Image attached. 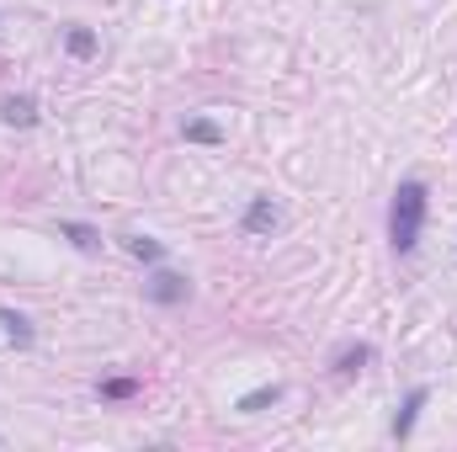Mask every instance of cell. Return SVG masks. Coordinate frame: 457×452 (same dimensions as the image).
Listing matches in <instances>:
<instances>
[{
  "label": "cell",
  "mask_w": 457,
  "mask_h": 452,
  "mask_svg": "<svg viewBox=\"0 0 457 452\" xmlns=\"http://www.w3.org/2000/svg\"><path fill=\"white\" fill-rule=\"evenodd\" d=\"M277 229V208H271V197H255L250 208H245V234H271Z\"/></svg>",
  "instance_id": "4"
},
{
  "label": "cell",
  "mask_w": 457,
  "mask_h": 452,
  "mask_svg": "<svg viewBox=\"0 0 457 452\" xmlns=\"http://www.w3.org/2000/svg\"><path fill=\"white\" fill-rule=\"evenodd\" d=\"M187 138H192V144H224V128L208 122V117H197V122H187Z\"/></svg>",
  "instance_id": "10"
},
{
  "label": "cell",
  "mask_w": 457,
  "mask_h": 452,
  "mask_svg": "<svg viewBox=\"0 0 457 452\" xmlns=\"http://www.w3.org/2000/svg\"><path fill=\"white\" fill-rule=\"evenodd\" d=\"M138 394V378H107L102 383V399H133Z\"/></svg>",
  "instance_id": "13"
},
{
  "label": "cell",
  "mask_w": 457,
  "mask_h": 452,
  "mask_svg": "<svg viewBox=\"0 0 457 452\" xmlns=\"http://www.w3.org/2000/svg\"><path fill=\"white\" fill-rule=\"evenodd\" d=\"M122 245H128V255H138V261H160V255H165L160 239H149V234H128Z\"/></svg>",
  "instance_id": "11"
},
{
  "label": "cell",
  "mask_w": 457,
  "mask_h": 452,
  "mask_svg": "<svg viewBox=\"0 0 457 452\" xmlns=\"http://www.w3.org/2000/svg\"><path fill=\"white\" fill-rule=\"evenodd\" d=\"M59 234H64L75 250H86V255H96V250H102V234H96L91 224H59Z\"/></svg>",
  "instance_id": "7"
},
{
  "label": "cell",
  "mask_w": 457,
  "mask_h": 452,
  "mask_svg": "<svg viewBox=\"0 0 457 452\" xmlns=\"http://www.w3.org/2000/svg\"><path fill=\"white\" fill-rule=\"evenodd\" d=\"M277 399H282V383H266V389H250L234 410H239V415H255V410H266V405H277Z\"/></svg>",
  "instance_id": "6"
},
{
  "label": "cell",
  "mask_w": 457,
  "mask_h": 452,
  "mask_svg": "<svg viewBox=\"0 0 457 452\" xmlns=\"http://www.w3.org/2000/svg\"><path fill=\"white\" fill-rule=\"evenodd\" d=\"M0 325H5V336L16 340V346H32V325H27L16 309H0Z\"/></svg>",
  "instance_id": "9"
},
{
  "label": "cell",
  "mask_w": 457,
  "mask_h": 452,
  "mask_svg": "<svg viewBox=\"0 0 457 452\" xmlns=\"http://www.w3.org/2000/svg\"><path fill=\"white\" fill-rule=\"evenodd\" d=\"M420 229H426V181H399L394 203H388V239L399 255H410L420 245Z\"/></svg>",
  "instance_id": "1"
},
{
  "label": "cell",
  "mask_w": 457,
  "mask_h": 452,
  "mask_svg": "<svg viewBox=\"0 0 457 452\" xmlns=\"http://www.w3.org/2000/svg\"><path fill=\"white\" fill-rule=\"evenodd\" d=\"M426 399H431V389H415V394L404 399V410L394 415V437H399V442H404V437L415 431V421H420V410H426Z\"/></svg>",
  "instance_id": "3"
},
{
  "label": "cell",
  "mask_w": 457,
  "mask_h": 452,
  "mask_svg": "<svg viewBox=\"0 0 457 452\" xmlns=\"http://www.w3.org/2000/svg\"><path fill=\"white\" fill-rule=\"evenodd\" d=\"M367 362H372V346H361V340L345 346V351H336V372H361Z\"/></svg>",
  "instance_id": "8"
},
{
  "label": "cell",
  "mask_w": 457,
  "mask_h": 452,
  "mask_svg": "<svg viewBox=\"0 0 457 452\" xmlns=\"http://www.w3.org/2000/svg\"><path fill=\"white\" fill-rule=\"evenodd\" d=\"M0 117H5L11 128H32V122H37V102H32V96H5V102H0Z\"/></svg>",
  "instance_id": "5"
},
{
  "label": "cell",
  "mask_w": 457,
  "mask_h": 452,
  "mask_svg": "<svg viewBox=\"0 0 457 452\" xmlns=\"http://www.w3.org/2000/svg\"><path fill=\"white\" fill-rule=\"evenodd\" d=\"M187 293H192V288H187V277H176V272H154V277H149V298H154V304H181Z\"/></svg>",
  "instance_id": "2"
},
{
  "label": "cell",
  "mask_w": 457,
  "mask_h": 452,
  "mask_svg": "<svg viewBox=\"0 0 457 452\" xmlns=\"http://www.w3.org/2000/svg\"><path fill=\"white\" fill-rule=\"evenodd\" d=\"M64 48H70L75 59H91V54H96V32H86V27H75V32L64 38Z\"/></svg>",
  "instance_id": "12"
}]
</instances>
